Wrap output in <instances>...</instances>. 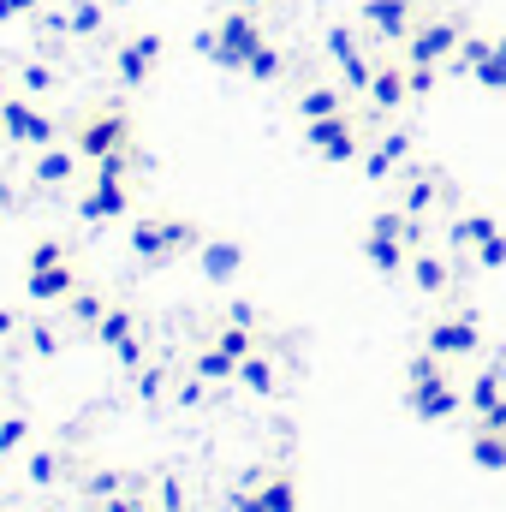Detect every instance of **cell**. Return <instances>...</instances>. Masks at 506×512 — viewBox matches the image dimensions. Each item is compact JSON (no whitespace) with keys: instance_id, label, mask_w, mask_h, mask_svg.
Segmentation results:
<instances>
[{"instance_id":"1","label":"cell","mask_w":506,"mask_h":512,"mask_svg":"<svg viewBox=\"0 0 506 512\" xmlns=\"http://www.w3.org/2000/svg\"><path fill=\"white\" fill-rule=\"evenodd\" d=\"M197 48H203V54H215L221 66H233V72H251V78H274V72H280L274 48L262 42V30H256L245 12L221 18V24H215V36H203Z\"/></svg>"},{"instance_id":"2","label":"cell","mask_w":506,"mask_h":512,"mask_svg":"<svg viewBox=\"0 0 506 512\" xmlns=\"http://www.w3.org/2000/svg\"><path fill=\"white\" fill-rule=\"evenodd\" d=\"M78 286H84V280H78V262H72V251H66L60 239H42V245L30 251V262H24V292H30L36 304H66Z\"/></svg>"},{"instance_id":"3","label":"cell","mask_w":506,"mask_h":512,"mask_svg":"<svg viewBox=\"0 0 506 512\" xmlns=\"http://www.w3.org/2000/svg\"><path fill=\"white\" fill-rule=\"evenodd\" d=\"M131 251L143 256L149 268H161V262H173L185 251H203V227L185 221V215H149V221L131 227Z\"/></svg>"},{"instance_id":"4","label":"cell","mask_w":506,"mask_h":512,"mask_svg":"<svg viewBox=\"0 0 506 512\" xmlns=\"http://www.w3.org/2000/svg\"><path fill=\"white\" fill-rule=\"evenodd\" d=\"M72 149L84 155V161H108V155H126L131 149V120L120 108H96L84 126L72 131Z\"/></svg>"},{"instance_id":"5","label":"cell","mask_w":506,"mask_h":512,"mask_svg":"<svg viewBox=\"0 0 506 512\" xmlns=\"http://www.w3.org/2000/svg\"><path fill=\"white\" fill-rule=\"evenodd\" d=\"M423 346H429L435 358L459 364V358H477V352H483V328H477L471 310H459V316H435L429 334H423Z\"/></svg>"},{"instance_id":"6","label":"cell","mask_w":506,"mask_h":512,"mask_svg":"<svg viewBox=\"0 0 506 512\" xmlns=\"http://www.w3.org/2000/svg\"><path fill=\"white\" fill-rule=\"evenodd\" d=\"M459 42H465V30H459L453 18H423V24H411V36H405V60H411V66H441V60L459 54Z\"/></svg>"},{"instance_id":"7","label":"cell","mask_w":506,"mask_h":512,"mask_svg":"<svg viewBox=\"0 0 506 512\" xmlns=\"http://www.w3.org/2000/svg\"><path fill=\"white\" fill-rule=\"evenodd\" d=\"M304 137H310V149H316L322 161H358V149H364V137H358V126H352V114L304 120Z\"/></svg>"},{"instance_id":"8","label":"cell","mask_w":506,"mask_h":512,"mask_svg":"<svg viewBox=\"0 0 506 512\" xmlns=\"http://www.w3.org/2000/svg\"><path fill=\"white\" fill-rule=\"evenodd\" d=\"M405 405H411V417H423V423H441V417H453V411L465 405V387L453 382V370H447V376H435V382L405 387Z\"/></svg>"},{"instance_id":"9","label":"cell","mask_w":506,"mask_h":512,"mask_svg":"<svg viewBox=\"0 0 506 512\" xmlns=\"http://www.w3.org/2000/svg\"><path fill=\"white\" fill-rule=\"evenodd\" d=\"M0 120H6V137L12 143H30V149H48L60 137V126L42 108H30V102H0Z\"/></svg>"},{"instance_id":"10","label":"cell","mask_w":506,"mask_h":512,"mask_svg":"<svg viewBox=\"0 0 506 512\" xmlns=\"http://www.w3.org/2000/svg\"><path fill=\"white\" fill-rule=\"evenodd\" d=\"M126 209H131V191H126V179H114V173H96V185L78 197L84 221H120Z\"/></svg>"},{"instance_id":"11","label":"cell","mask_w":506,"mask_h":512,"mask_svg":"<svg viewBox=\"0 0 506 512\" xmlns=\"http://www.w3.org/2000/svg\"><path fill=\"white\" fill-rule=\"evenodd\" d=\"M441 197H447V185H441L429 167H405V173H399V209H405V215L423 221V215H435Z\"/></svg>"},{"instance_id":"12","label":"cell","mask_w":506,"mask_h":512,"mask_svg":"<svg viewBox=\"0 0 506 512\" xmlns=\"http://www.w3.org/2000/svg\"><path fill=\"white\" fill-rule=\"evenodd\" d=\"M405 280H411L423 298H447V292H453V262H447V256H435V251H411Z\"/></svg>"},{"instance_id":"13","label":"cell","mask_w":506,"mask_h":512,"mask_svg":"<svg viewBox=\"0 0 506 512\" xmlns=\"http://www.w3.org/2000/svg\"><path fill=\"white\" fill-rule=\"evenodd\" d=\"M256 501H262V512H298V477L286 465L256 471Z\"/></svg>"},{"instance_id":"14","label":"cell","mask_w":506,"mask_h":512,"mask_svg":"<svg viewBox=\"0 0 506 512\" xmlns=\"http://www.w3.org/2000/svg\"><path fill=\"white\" fill-rule=\"evenodd\" d=\"M501 399H506V364H483V370H477V382L465 387V405H471L477 417H489Z\"/></svg>"},{"instance_id":"15","label":"cell","mask_w":506,"mask_h":512,"mask_svg":"<svg viewBox=\"0 0 506 512\" xmlns=\"http://www.w3.org/2000/svg\"><path fill=\"white\" fill-rule=\"evenodd\" d=\"M405 96H411V72H405V66H381L376 78H370V102H376V114L405 108Z\"/></svg>"},{"instance_id":"16","label":"cell","mask_w":506,"mask_h":512,"mask_svg":"<svg viewBox=\"0 0 506 512\" xmlns=\"http://www.w3.org/2000/svg\"><path fill=\"white\" fill-rule=\"evenodd\" d=\"M78 149H60V143H48L42 155H36V185H72L78 179Z\"/></svg>"},{"instance_id":"17","label":"cell","mask_w":506,"mask_h":512,"mask_svg":"<svg viewBox=\"0 0 506 512\" xmlns=\"http://www.w3.org/2000/svg\"><path fill=\"white\" fill-rule=\"evenodd\" d=\"M203 274H209V280H215V286H221V280H233V274H239V268H245V251H239V245H233V239H203Z\"/></svg>"},{"instance_id":"18","label":"cell","mask_w":506,"mask_h":512,"mask_svg":"<svg viewBox=\"0 0 506 512\" xmlns=\"http://www.w3.org/2000/svg\"><path fill=\"white\" fill-rule=\"evenodd\" d=\"M364 256H370L376 274H405L411 245H405V239H387V233H364Z\"/></svg>"},{"instance_id":"19","label":"cell","mask_w":506,"mask_h":512,"mask_svg":"<svg viewBox=\"0 0 506 512\" xmlns=\"http://www.w3.org/2000/svg\"><path fill=\"white\" fill-rule=\"evenodd\" d=\"M60 310H66V322H78V328H90V334H96V322H102L114 304H108V292H96V286H78V292L60 304Z\"/></svg>"},{"instance_id":"20","label":"cell","mask_w":506,"mask_h":512,"mask_svg":"<svg viewBox=\"0 0 506 512\" xmlns=\"http://www.w3.org/2000/svg\"><path fill=\"white\" fill-rule=\"evenodd\" d=\"M471 459H477L483 471H506V429L477 423V429H471Z\"/></svg>"},{"instance_id":"21","label":"cell","mask_w":506,"mask_h":512,"mask_svg":"<svg viewBox=\"0 0 506 512\" xmlns=\"http://www.w3.org/2000/svg\"><path fill=\"white\" fill-rule=\"evenodd\" d=\"M364 18L376 24L381 36H411V6H405V0H370Z\"/></svg>"},{"instance_id":"22","label":"cell","mask_w":506,"mask_h":512,"mask_svg":"<svg viewBox=\"0 0 506 512\" xmlns=\"http://www.w3.org/2000/svg\"><path fill=\"white\" fill-rule=\"evenodd\" d=\"M495 227H501L495 215L471 209V215H459V221H453V233H447V239H453V251H477V245H483V239H489Z\"/></svg>"},{"instance_id":"23","label":"cell","mask_w":506,"mask_h":512,"mask_svg":"<svg viewBox=\"0 0 506 512\" xmlns=\"http://www.w3.org/2000/svg\"><path fill=\"white\" fill-rule=\"evenodd\" d=\"M209 346H215V352H227V358H239V364H245V358H251V352H256V334H251V328H245V322H221V328H215V334H209Z\"/></svg>"},{"instance_id":"24","label":"cell","mask_w":506,"mask_h":512,"mask_svg":"<svg viewBox=\"0 0 506 512\" xmlns=\"http://www.w3.org/2000/svg\"><path fill=\"white\" fill-rule=\"evenodd\" d=\"M161 54V42L155 36H143V42H131V48H120V78L126 84H143L149 78V60Z\"/></svg>"},{"instance_id":"25","label":"cell","mask_w":506,"mask_h":512,"mask_svg":"<svg viewBox=\"0 0 506 512\" xmlns=\"http://www.w3.org/2000/svg\"><path fill=\"white\" fill-rule=\"evenodd\" d=\"M131 334H137V310H131V304H114V310L96 322V340H102L108 352H114L120 340H131Z\"/></svg>"},{"instance_id":"26","label":"cell","mask_w":506,"mask_h":512,"mask_svg":"<svg viewBox=\"0 0 506 512\" xmlns=\"http://www.w3.org/2000/svg\"><path fill=\"white\" fill-rule=\"evenodd\" d=\"M298 114H304V120H328V114H346V108H340V90H328V84H310V90L298 96Z\"/></svg>"},{"instance_id":"27","label":"cell","mask_w":506,"mask_h":512,"mask_svg":"<svg viewBox=\"0 0 506 512\" xmlns=\"http://www.w3.org/2000/svg\"><path fill=\"white\" fill-rule=\"evenodd\" d=\"M239 382L251 387V393H262V399H268V393H274V364H268V352H262V346H256L251 358H245V364H239Z\"/></svg>"},{"instance_id":"28","label":"cell","mask_w":506,"mask_h":512,"mask_svg":"<svg viewBox=\"0 0 506 512\" xmlns=\"http://www.w3.org/2000/svg\"><path fill=\"white\" fill-rule=\"evenodd\" d=\"M197 376H203V382H233V376H239V358L203 346V352H197Z\"/></svg>"},{"instance_id":"29","label":"cell","mask_w":506,"mask_h":512,"mask_svg":"<svg viewBox=\"0 0 506 512\" xmlns=\"http://www.w3.org/2000/svg\"><path fill=\"white\" fill-rule=\"evenodd\" d=\"M30 453V417H0V459Z\"/></svg>"},{"instance_id":"30","label":"cell","mask_w":506,"mask_h":512,"mask_svg":"<svg viewBox=\"0 0 506 512\" xmlns=\"http://www.w3.org/2000/svg\"><path fill=\"white\" fill-rule=\"evenodd\" d=\"M435 376H447V358H435V352L423 346V352H417V358L405 364V387H417V382H435Z\"/></svg>"},{"instance_id":"31","label":"cell","mask_w":506,"mask_h":512,"mask_svg":"<svg viewBox=\"0 0 506 512\" xmlns=\"http://www.w3.org/2000/svg\"><path fill=\"white\" fill-rule=\"evenodd\" d=\"M24 340H30V352H36V358H54V352H60L54 322H24Z\"/></svg>"},{"instance_id":"32","label":"cell","mask_w":506,"mask_h":512,"mask_svg":"<svg viewBox=\"0 0 506 512\" xmlns=\"http://www.w3.org/2000/svg\"><path fill=\"white\" fill-rule=\"evenodd\" d=\"M471 256H477V268H506V233L495 227V233H489V239H483Z\"/></svg>"},{"instance_id":"33","label":"cell","mask_w":506,"mask_h":512,"mask_svg":"<svg viewBox=\"0 0 506 512\" xmlns=\"http://www.w3.org/2000/svg\"><path fill=\"white\" fill-rule=\"evenodd\" d=\"M24 477H30V483H54V477H60V453H30V459H24Z\"/></svg>"},{"instance_id":"34","label":"cell","mask_w":506,"mask_h":512,"mask_svg":"<svg viewBox=\"0 0 506 512\" xmlns=\"http://www.w3.org/2000/svg\"><path fill=\"white\" fill-rule=\"evenodd\" d=\"M84 495H90V501H108V495H120V471H96V477L84 483Z\"/></svg>"},{"instance_id":"35","label":"cell","mask_w":506,"mask_h":512,"mask_svg":"<svg viewBox=\"0 0 506 512\" xmlns=\"http://www.w3.org/2000/svg\"><path fill=\"white\" fill-rule=\"evenodd\" d=\"M143 352H149V346H143L137 334H131V340H120V346H114V358H120V370H143Z\"/></svg>"},{"instance_id":"36","label":"cell","mask_w":506,"mask_h":512,"mask_svg":"<svg viewBox=\"0 0 506 512\" xmlns=\"http://www.w3.org/2000/svg\"><path fill=\"white\" fill-rule=\"evenodd\" d=\"M72 24H78V36H90V30L102 24V6H96V0H78V6H72Z\"/></svg>"},{"instance_id":"37","label":"cell","mask_w":506,"mask_h":512,"mask_svg":"<svg viewBox=\"0 0 506 512\" xmlns=\"http://www.w3.org/2000/svg\"><path fill=\"white\" fill-rule=\"evenodd\" d=\"M18 78H24V90H30V96H42V90H54V72H48V66H24Z\"/></svg>"},{"instance_id":"38","label":"cell","mask_w":506,"mask_h":512,"mask_svg":"<svg viewBox=\"0 0 506 512\" xmlns=\"http://www.w3.org/2000/svg\"><path fill=\"white\" fill-rule=\"evenodd\" d=\"M155 501H161V512H185V489H179V483L167 477V483L155 489Z\"/></svg>"},{"instance_id":"39","label":"cell","mask_w":506,"mask_h":512,"mask_svg":"<svg viewBox=\"0 0 506 512\" xmlns=\"http://www.w3.org/2000/svg\"><path fill=\"white\" fill-rule=\"evenodd\" d=\"M143 399H155V393H161V387H167V364H149V370H143Z\"/></svg>"},{"instance_id":"40","label":"cell","mask_w":506,"mask_h":512,"mask_svg":"<svg viewBox=\"0 0 506 512\" xmlns=\"http://www.w3.org/2000/svg\"><path fill=\"white\" fill-rule=\"evenodd\" d=\"M102 512H149V507H143L137 495H108V501H102Z\"/></svg>"},{"instance_id":"41","label":"cell","mask_w":506,"mask_h":512,"mask_svg":"<svg viewBox=\"0 0 506 512\" xmlns=\"http://www.w3.org/2000/svg\"><path fill=\"white\" fill-rule=\"evenodd\" d=\"M179 405H203V376H197V382H185V387H179Z\"/></svg>"},{"instance_id":"42","label":"cell","mask_w":506,"mask_h":512,"mask_svg":"<svg viewBox=\"0 0 506 512\" xmlns=\"http://www.w3.org/2000/svg\"><path fill=\"white\" fill-rule=\"evenodd\" d=\"M227 322H245V328H256V310H251V304H233V310H227Z\"/></svg>"},{"instance_id":"43","label":"cell","mask_w":506,"mask_h":512,"mask_svg":"<svg viewBox=\"0 0 506 512\" xmlns=\"http://www.w3.org/2000/svg\"><path fill=\"white\" fill-rule=\"evenodd\" d=\"M12 334H18V316H12V310H0V340H12Z\"/></svg>"},{"instance_id":"44","label":"cell","mask_w":506,"mask_h":512,"mask_svg":"<svg viewBox=\"0 0 506 512\" xmlns=\"http://www.w3.org/2000/svg\"><path fill=\"white\" fill-rule=\"evenodd\" d=\"M36 6H42V0H12V12H36Z\"/></svg>"},{"instance_id":"45","label":"cell","mask_w":506,"mask_h":512,"mask_svg":"<svg viewBox=\"0 0 506 512\" xmlns=\"http://www.w3.org/2000/svg\"><path fill=\"white\" fill-rule=\"evenodd\" d=\"M0 102H6V72H0Z\"/></svg>"},{"instance_id":"46","label":"cell","mask_w":506,"mask_h":512,"mask_svg":"<svg viewBox=\"0 0 506 512\" xmlns=\"http://www.w3.org/2000/svg\"><path fill=\"white\" fill-rule=\"evenodd\" d=\"M405 6H417V0H405Z\"/></svg>"},{"instance_id":"47","label":"cell","mask_w":506,"mask_h":512,"mask_svg":"<svg viewBox=\"0 0 506 512\" xmlns=\"http://www.w3.org/2000/svg\"><path fill=\"white\" fill-rule=\"evenodd\" d=\"M0 417H6V405H0Z\"/></svg>"}]
</instances>
